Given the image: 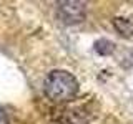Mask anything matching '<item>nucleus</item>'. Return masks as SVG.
<instances>
[{
  "label": "nucleus",
  "mask_w": 133,
  "mask_h": 124,
  "mask_svg": "<svg viewBox=\"0 0 133 124\" xmlns=\"http://www.w3.org/2000/svg\"><path fill=\"white\" fill-rule=\"evenodd\" d=\"M43 89L48 99L55 103L70 101L78 93V81L72 73L65 69H53L45 78Z\"/></svg>",
  "instance_id": "obj_1"
},
{
  "label": "nucleus",
  "mask_w": 133,
  "mask_h": 124,
  "mask_svg": "<svg viewBox=\"0 0 133 124\" xmlns=\"http://www.w3.org/2000/svg\"><path fill=\"white\" fill-rule=\"evenodd\" d=\"M57 17L62 23H80L87 17V7L83 2H60L57 7Z\"/></svg>",
  "instance_id": "obj_2"
},
{
  "label": "nucleus",
  "mask_w": 133,
  "mask_h": 124,
  "mask_svg": "<svg viewBox=\"0 0 133 124\" xmlns=\"http://www.w3.org/2000/svg\"><path fill=\"white\" fill-rule=\"evenodd\" d=\"M113 25L123 36H133V18L116 17V18H113Z\"/></svg>",
  "instance_id": "obj_3"
},
{
  "label": "nucleus",
  "mask_w": 133,
  "mask_h": 124,
  "mask_svg": "<svg viewBox=\"0 0 133 124\" xmlns=\"http://www.w3.org/2000/svg\"><path fill=\"white\" fill-rule=\"evenodd\" d=\"M95 50L100 53V55H108V53L113 51V43L108 40H98L95 43Z\"/></svg>",
  "instance_id": "obj_4"
},
{
  "label": "nucleus",
  "mask_w": 133,
  "mask_h": 124,
  "mask_svg": "<svg viewBox=\"0 0 133 124\" xmlns=\"http://www.w3.org/2000/svg\"><path fill=\"white\" fill-rule=\"evenodd\" d=\"M0 124H8V116H7V111L0 106Z\"/></svg>",
  "instance_id": "obj_5"
}]
</instances>
